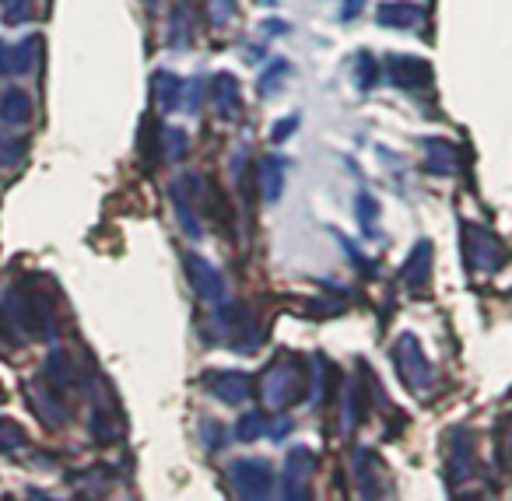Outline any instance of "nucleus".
I'll use <instances>...</instances> for the list:
<instances>
[{"mask_svg":"<svg viewBox=\"0 0 512 501\" xmlns=\"http://www.w3.org/2000/svg\"><path fill=\"white\" fill-rule=\"evenodd\" d=\"M4 319L15 326L18 333L32 340H53L57 337V309H53L50 295L32 284H15V288L4 291Z\"/></svg>","mask_w":512,"mask_h":501,"instance_id":"nucleus-1","label":"nucleus"},{"mask_svg":"<svg viewBox=\"0 0 512 501\" xmlns=\"http://www.w3.org/2000/svg\"><path fill=\"white\" fill-rule=\"evenodd\" d=\"M309 375L302 368L299 354H278V358L267 365L264 379H260V400L271 410H288L292 403L306 400Z\"/></svg>","mask_w":512,"mask_h":501,"instance_id":"nucleus-2","label":"nucleus"},{"mask_svg":"<svg viewBox=\"0 0 512 501\" xmlns=\"http://www.w3.org/2000/svg\"><path fill=\"white\" fill-rule=\"evenodd\" d=\"M393 365H397L400 382L418 396L432 393L435 382H439V372H435V365L428 361L425 347H421V340L414 333H400L393 340Z\"/></svg>","mask_w":512,"mask_h":501,"instance_id":"nucleus-3","label":"nucleus"},{"mask_svg":"<svg viewBox=\"0 0 512 501\" xmlns=\"http://www.w3.org/2000/svg\"><path fill=\"white\" fill-rule=\"evenodd\" d=\"M463 260H467V270L474 277H491L498 274V267L505 263V246L491 228L474 225L467 221L463 225Z\"/></svg>","mask_w":512,"mask_h":501,"instance_id":"nucleus-4","label":"nucleus"},{"mask_svg":"<svg viewBox=\"0 0 512 501\" xmlns=\"http://www.w3.org/2000/svg\"><path fill=\"white\" fill-rule=\"evenodd\" d=\"M214 319H218V330L225 337L228 351L253 354L260 347V326H256V316L242 302H221Z\"/></svg>","mask_w":512,"mask_h":501,"instance_id":"nucleus-5","label":"nucleus"},{"mask_svg":"<svg viewBox=\"0 0 512 501\" xmlns=\"http://www.w3.org/2000/svg\"><path fill=\"white\" fill-rule=\"evenodd\" d=\"M228 484L239 498L246 501H260V498H271L274 491V470L267 459H256V456H246V459H235L228 466Z\"/></svg>","mask_w":512,"mask_h":501,"instance_id":"nucleus-6","label":"nucleus"},{"mask_svg":"<svg viewBox=\"0 0 512 501\" xmlns=\"http://www.w3.org/2000/svg\"><path fill=\"white\" fill-rule=\"evenodd\" d=\"M169 197H172V207H176L179 228H183L193 242L204 239V221H200V207H197V200L204 197L200 176H179L176 183L169 186Z\"/></svg>","mask_w":512,"mask_h":501,"instance_id":"nucleus-7","label":"nucleus"},{"mask_svg":"<svg viewBox=\"0 0 512 501\" xmlns=\"http://www.w3.org/2000/svg\"><path fill=\"white\" fill-rule=\"evenodd\" d=\"M183 267L200 302L214 305V309H218L221 302H228V284L214 263H207L204 256H197V253H183Z\"/></svg>","mask_w":512,"mask_h":501,"instance_id":"nucleus-8","label":"nucleus"},{"mask_svg":"<svg viewBox=\"0 0 512 501\" xmlns=\"http://www.w3.org/2000/svg\"><path fill=\"white\" fill-rule=\"evenodd\" d=\"M200 386L218 403H225V407H242V403H249V396H253V379H249V372H232V368H211V372H204Z\"/></svg>","mask_w":512,"mask_h":501,"instance_id":"nucleus-9","label":"nucleus"},{"mask_svg":"<svg viewBox=\"0 0 512 501\" xmlns=\"http://www.w3.org/2000/svg\"><path fill=\"white\" fill-rule=\"evenodd\" d=\"M313 470H316V459H313V449L306 445H295L285 459V480H281V498L288 501H306L309 498V480H313Z\"/></svg>","mask_w":512,"mask_h":501,"instance_id":"nucleus-10","label":"nucleus"},{"mask_svg":"<svg viewBox=\"0 0 512 501\" xmlns=\"http://www.w3.org/2000/svg\"><path fill=\"white\" fill-rule=\"evenodd\" d=\"M25 393H29L32 410H36L43 424H50V428H64V424L71 421V410L64 407V400H60V389H53L46 379L29 382Z\"/></svg>","mask_w":512,"mask_h":501,"instance_id":"nucleus-11","label":"nucleus"},{"mask_svg":"<svg viewBox=\"0 0 512 501\" xmlns=\"http://www.w3.org/2000/svg\"><path fill=\"white\" fill-rule=\"evenodd\" d=\"M446 473H449V484H467L470 473H474V438L470 431L453 428L449 435V452H446Z\"/></svg>","mask_w":512,"mask_h":501,"instance_id":"nucleus-12","label":"nucleus"},{"mask_svg":"<svg viewBox=\"0 0 512 501\" xmlns=\"http://www.w3.org/2000/svg\"><path fill=\"white\" fill-rule=\"evenodd\" d=\"M39 53H43V36H25L18 46L0 43V74H29V71H36Z\"/></svg>","mask_w":512,"mask_h":501,"instance_id":"nucleus-13","label":"nucleus"},{"mask_svg":"<svg viewBox=\"0 0 512 501\" xmlns=\"http://www.w3.org/2000/svg\"><path fill=\"white\" fill-rule=\"evenodd\" d=\"M211 106H214V113H218V120H225V123L239 120L242 92H239V81H235V74H228V71L214 74V81H211Z\"/></svg>","mask_w":512,"mask_h":501,"instance_id":"nucleus-14","label":"nucleus"},{"mask_svg":"<svg viewBox=\"0 0 512 501\" xmlns=\"http://www.w3.org/2000/svg\"><path fill=\"white\" fill-rule=\"evenodd\" d=\"M432 242L428 239H418L414 242V249L407 253L404 267H400V281H404V288L411 291H425L428 288V277H432Z\"/></svg>","mask_w":512,"mask_h":501,"instance_id":"nucleus-15","label":"nucleus"},{"mask_svg":"<svg viewBox=\"0 0 512 501\" xmlns=\"http://www.w3.org/2000/svg\"><path fill=\"white\" fill-rule=\"evenodd\" d=\"M288 183V162L281 155H267L264 162L256 165V186H260V197L264 204H278L281 193Z\"/></svg>","mask_w":512,"mask_h":501,"instance_id":"nucleus-16","label":"nucleus"},{"mask_svg":"<svg viewBox=\"0 0 512 501\" xmlns=\"http://www.w3.org/2000/svg\"><path fill=\"white\" fill-rule=\"evenodd\" d=\"M421 148H425V169L432 176H456V169H460V148L453 141H446V137H425Z\"/></svg>","mask_w":512,"mask_h":501,"instance_id":"nucleus-17","label":"nucleus"},{"mask_svg":"<svg viewBox=\"0 0 512 501\" xmlns=\"http://www.w3.org/2000/svg\"><path fill=\"white\" fill-rule=\"evenodd\" d=\"M390 78L397 88L418 92V88L432 85V64L418 57H390Z\"/></svg>","mask_w":512,"mask_h":501,"instance_id":"nucleus-18","label":"nucleus"},{"mask_svg":"<svg viewBox=\"0 0 512 501\" xmlns=\"http://www.w3.org/2000/svg\"><path fill=\"white\" fill-rule=\"evenodd\" d=\"M376 22L386 25V29H414V25L425 22V8L411 4V0H386L376 11Z\"/></svg>","mask_w":512,"mask_h":501,"instance_id":"nucleus-19","label":"nucleus"},{"mask_svg":"<svg viewBox=\"0 0 512 501\" xmlns=\"http://www.w3.org/2000/svg\"><path fill=\"white\" fill-rule=\"evenodd\" d=\"M351 466H355V484H358V491H362V498H376L379 494V456L376 452L358 445Z\"/></svg>","mask_w":512,"mask_h":501,"instance_id":"nucleus-20","label":"nucleus"},{"mask_svg":"<svg viewBox=\"0 0 512 501\" xmlns=\"http://www.w3.org/2000/svg\"><path fill=\"white\" fill-rule=\"evenodd\" d=\"M32 120V99L22 92V88H8L0 95V123L8 130H18Z\"/></svg>","mask_w":512,"mask_h":501,"instance_id":"nucleus-21","label":"nucleus"},{"mask_svg":"<svg viewBox=\"0 0 512 501\" xmlns=\"http://www.w3.org/2000/svg\"><path fill=\"white\" fill-rule=\"evenodd\" d=\"M43 379L50 382L53 389H74L78 386V368H74V361L67 358V351H60V347H53L50 358H46V368H43Z\"/></svg>","mask_w":512,"mask_h":501,"instance_id":"nucleus-22","label":"nucleus"},{"mask_svg":"<svg viewBox=\"0 0 512 501\" xmlns=\"http://www.w3.org/2000/svg\"><path fill=\"white\" fill-rule=\"evenodd\" d=\"M193 39V8L190 0H176L169 15V50H186Z\"/></svg>","mask_w":512,"mask_h":501,"instance_id":"nucleus-23","label":"nucleus"},{"mask_svg":"<svg viewBox=\"0 0 512 501\" xmlns=\"http://www.w3.org/2000/svg\"><path fill=\"white\" fill-rule=\"evenodd\" d=\"M151 92H155V102L162 113H172V109L183 106V81L172 71H158L155 78H151Z\"/></svg>","mask_w":512,"mask_h":501,"instance_id":"nucleus-24","label":"nucleus"},{"mask_svg":"<svg viewBox=\"0 0 512 501\" xmlns=\"http://www.w3.org/2000/svg\"><path fill=\"white\" fill-rule=\"evenodd\" d=\"M358 382L348 379L341 389V435H351L358 428Z\"/></svg>","mask_w":512,"mask_h":501,"instance_id":"nucleus-25","label":"nucleus"},{"mask_svg":"<svg viewBox=\"0 0 512 501\" xmlns=\"http://www.w3.org/2000/svg\"><path fill=\"white\" fill-rule=\"evenodd\" d=\"M355 214H358V225H362L365 239H376V221H379V204L372 193H358L355 197Z\"/></svg>","mask_w":512,"mask_h":501,"instance_id":"nucleus-26","label":"nucleus"},{"mask_svg":"<svg viewBox=\"0 0 512 501\" xmlns=\"http://www.w3.org/2000/svg\"><path fill=\"white\" fill-rule=\"evenodd\" d=\"M264 431H267L264 410H249V414H242L239 424H235V438H239V442H256Z\"/></svg>","mask_w":512,"mask_h":501,"instance_id":"nucleus-27","label":"nucleus"},{"mask_svg":"<svg viewBox=\"0 0 512 501\" xmlns=\"http://www.w3.org/2000/svg\"><path fill=\"white\" fill-rule=\"evenodd\" d=\"M376 81H379V64H376V57L362 50V53L355 57V85L362 88V92H369V88H376Z\"/></svg>","mask_w":512,"mask_h":501,"instance_id":"nucleus-28","label":"nucleus"},{"mask_svg":"<svg viewBox=\"0 0 512 501\" xmlns=\"http://www.w3.org/2000/svg\"><path fill=\"white\" fill-rule=\"evenodd\" d=\"M288 74H292V67H288V60H274V64L267 67L264 74H260V81H256V88H260V95H274L281 85H285Z\"/></svg>","mask_w":512,"mask_h":501,"instance_id":"nucleus-29","label":"nucleus"},{"mask_svg":"<svg viewBox=\"0 0 512 501\" xmlns=\"http://www.w3.org/2000/svg\"><path fill=\"white\" fill-rule=\"evenodd\" d=\"M25 442H29V435H25L22 424L11 421V417H0V452H18Z\"/></svg>","mask_w":512,"mask_h":501,"instance_id":"nucleus-30","label":"nucleus"},{"mask_svg":"<svg viewBox=\"0 0 512 501\" xmlns=\"http://www.w3.org/2000/svg\"><path fill=\"white\" fill-rule=\"evenodd\" d=\"M158 151H165V158H169V162H179V158L186 155V134L179 127H165Z\"/></svg>","mask_w":512,"mask_h":501,"instance_id":"nucleus-31","label":"nucleus"},{"mask_svg":"<svg viewBox=\"0 0 512 501\" xmlns=\"http://www.w3.org/2000/svg\"><path fill=\"white\" fill-rule=\"evenodd\" d=\"M25 158V141L22 137H0V169H15Z\"/></svg>","mask_w":512,"mask_h":501,"instance_id":"nucleus-32","label":"nucleus"},{"mask_svg":"<svg viewBox=\"0 0 512 501\" xmlns=\"http://www.w3.org/2000/svg\"><path fill=\"white\" fill-rule=\"evenodd\" d=\"M313 365H316V379H313V396H309V407H323V400H327V358H320L316 354L313 358Z\"/></svg>","mask_w":512,"mask_h":501,"instance_id":"nucleus-33","label":"nucleus"},{"mask_svg":"<svg viewBox=\"0 0 512 501\" xmlns=\"http://www.w3.org/2000/svg\"><path fill=\"white\" fill-rule=\"evenodd\" d=\"M232 15H235V0H207V22H211L214 29L232 22Z\"/></svg>","mask_w":512,"mask_h":501,"instance_id":"nucleus-34","label":"nucleus"},{"mask_svg":"<svg viewBox=\"0 0 512 501\" xmlns=\"http://www.w3.org/2000/svg\"><path fill=\"white\" fill-rule=\"evenodd\" d=\"M0 4H4V22L8 25H22L32 15L29 0H0Z\"/></svg>","mask_w":512,"mask_h":501,"instance_id":"nucleus-35","label":"nucleus"},{"mask_svg":"<svg viewBox=\"0 0 512 501\" xmlns=\"http://www.w3.org/2000/svg\"><path fill=\"white\" fill-rule=\"evenodd\" d=\"M295 127H299V120H295V116H285V120H281L278 127L271 130V141H274V144H281L288 134H295Z\"/></svg>","mask_w":512,"mask_h":501,"instance_id":"nucleus-36","label":"nucleus"},{"mask_svg":"<svg viewBox=\"0 0 512 501\" xmlns=\"http://www.w3.org/2000/svg\"><path fill=\"white\" fill-rule=\"evenodd\" d=\"M362 4H365V0H344V11H341L344 22H355L358 11H362Z\"/></svg>","mask_w":512,"mask_h":501,"instance_id":"nucleus-37","label":"nucleus"},{"mask_svg":"<svg viewBox=\"0 0 512 501\" xmlns=\"http://www.w3.org/2000/svg\"><path fill=\"white\" fill-rule=\"evenodd\" d=\"M204 445L207 449H218V424L214 421H204Z\"/></svg>","mask_w":512,"mask_h":501,"instance_id":"nucleus-38","label":"nucleus"},{"mask_svg":"<svg viewBox=\"0 0 512 501\" xmlns=\"http://www.w3.org/2000/svg\"><path fill=\"white\" fill-rule=\"evenodd\" d=\"M141 4H144L148 11H158V4H162V0H141Z\"/></svg>","mask_w":512,"mask_h":501,"instance_id":"nucleus-39","label":"nucleus"},{"mask_svg":"<svg viewBox=\"0 0 512 501\" xmlns=\"http://www.w3.org/2000/svg\"><path fill=\"white\" fill-rule=\"evenodd\" d=\"M0 400H4V389H0Z\"/></svg>","mask_w":512,"mask_h":501,"instance_id":"nucleus-40","label":"nucleus"}]
</instances>
